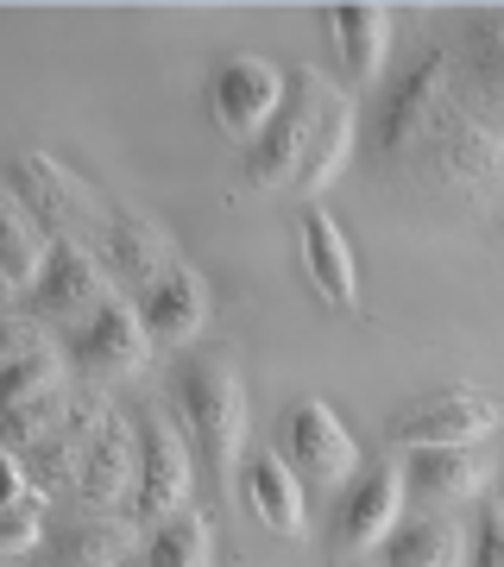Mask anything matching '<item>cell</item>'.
Segmentation results:
<instances>
[{"label": "cell", "instance_id": "14", "mask_svg": "<svg viewBox=\"0 0 504 567\" xmlns=\"http://www.w3.org/2000/svg\"><path fill=\"white\" fill-rule=\"evenodd\" d=\"M140 322H145V334L158 347H183V341H196L202 334V322H208V284L189 271V265H171L164 278H152L140 290Z\"/></svg>", "mask_w": 504, "mask_h": 567}, {"label": "cell", "instance_id": "23", "mask_svg": "<svg viewBox=\"0 0 504 567\" xmlns=\"http://www.w3.org/2000/svg\"><path fill=\"white\" fill-rule=\"evenodd\" d=\"M384 567H461V536L442 517H410L384 536Z\"/></svg>", "mask_w": 504, "mask_h": 567}, {"label": "cell", "instance_id": "31", "mask_svg": "<svg viewBox=\"0 0 504 567\" xmlns=\"http://www.w3.org/2000/svg\"><path fill=\"white\" fill-rule=\"evenodd\" d=\"M25 492H32V480H25V461L0 447V505H13V498H25Z\"/></svg>", "mask_w": 504, "mask_h": 567}, {"label": "cell", "instance_id": "15", "mask_svg": "<svg viewBox=\"0 0 504 567\" xmlns=\"http://www.w3.org/2000/svg\"><path fill=\"white\" fill-rule=\"evenodd\" d=\"M145 353H152V334H145L133 303H107L76 328V360L89 365L95 379H126V372H140Z\"/></svg>", "mask_w": 504, "mask_h": 567}, {"label": "cell", "instance_id": "1", "mask_svg": "<svg viewBox=\"0 0 504 567\" xmlns=\"http://www.w3.org/2000/svg\"><path fill=\"white\" fill-rule=\"evenodd\" d=\"M177 416L189 423V442H196V461L208 473V486L227 498L234 473H240V454H246V385L227 353L189 360L177 372Z\"/></svg>", "mask_w": 504, "mask_h": 567}, {"label": "cell", "instance_id": "32", "mask_svg": "<svg viewBox=\"0 0 504 567\" xmlns=\"http://www.w3.org/2000/svg\"><path fill=\"white\" fill-rule=\"evenodd\" d=\"M498 492H504V480H498ZM498 505H504V498H498Z\"/></svg>", "mask_w": 504, "mask_h": 567}, {"label": "cell", "instance_id": "6", "mask_svg": "<svg viewBox=\"0 0 504 567\" xmlns=\"http://www.w3.org/2000/svg\"><path fill=\"white\" fill-rule=\"evenodd\" d=\"M454 51V102L504 140V7L473 13Z\"/></svg>", "mask_w": 504, "mask_h": 567}, {"label": "cell", "instance_id": "26", "mask_svg": "<svg viewBox=\"0 0 504 567\" xmlns=\"http://www.w3.org/2000/svg\"><path fill=\"white\" fill-rule=\"evenodd\" d=\"M208 555H215L208 524H202V517H171V524L152 529L145 567H208Z\"/></svg>", "mask_w": 504, "mask_h": 567}, {"label": "cell", "instance_id": "12", "mask_svg": "<svg viewBox=\"0 0 504 567\" xmlns=\"http://www.w3.org/2000/svg\"><path fill=\"white\" fill-rule=\"evenodd\" d=\"M133 480H140V429L126 423L121 410H107L95 429V442L76 466V498L82 505H126L133 498Z\"/></svg>", "mask_w": 504, "mask_h": 567}, {"label": "cell", "instance_id": "7", "mask_svg": "<svg viewBox=\"0 0 504 567\" xmlns=\"http://www.w3.org/2000/svg\"><path fill=\"white\" fill-rule=\"evenodd\" d=\"M284 107V70L271 58H227L222 70H215V82H208V114H215V126L222 133H234V140H259L265 126H271V114Z\"/></svg>", "mask_w": 504, "mask_h": 567}, {"label": "cell", "instance_id": "22", "mask_svg": "<svg viewBox=\"0 0 504 567\" xmlns=\"http://www.w3.org/2000/svg\"><path fill=\"white\" fill-rule=\"evenodd\" d=\"M133 529L114 517H76L70 529L51 536V567H126Z\"/></svg>", "mask_w": 504, "mask_h": 567}, {"label": "cell", "instance_id": "17", "mask_svg": "<svg viewBox=\"0 0 504 567\" xmlns=\"http://www.w3.org/2000/svg\"><path fill=\"white\" fill-rule=\"evenodd\" d=\"M302 271L316 278V290H322L335 309H360V271H353V246H347V234L335 221H328L322 208H302Z\"/></svg>", "mask_w": 504, "mask_h": 567}, {"label": "cell", "instance_id": "18", "mask_svg": "<svg viewBox=\"0 0 504 567\" xmlns=\"http://www.w3.org/2000/svg\"><path fill=\"white\" fill-rule=\"evenodd\" d=\"M328 39H335V51H341L347 76L379 82L384 76V44H391V7H379V0L328 7Z\"/></svg>", "mask_w": 504, "mask_h": 567}, {"label": "cell", "instance_id": "9", "mask_svg": "<svg viewBox=\"0 0 504 567\" xmlns=\"http://www.w3.org/2000/svg\"><path fill=\"white\" fill-rule=\"evenodd\" d=\"M189 498V447L177 442L171 423L140 429V480H133V498H126V517L133 524H171Z\"/></svg>", "mask_w": 504, "mask_h": 567}, {"label": "cell", "instance_id": "30", "mask_svg": "<svg viewBox=\"0 0 504 567\" xmlns=\"http://www.w3.org/2000/svg\"><path fill=\"white\" fill-rule=\"evenodd\" d=\"M44 328L39 322H0V365H13L25 360V353H44Z\"/></svg>", "mask_w": 504, "mask_h": 567}, {"label": "cell", "instance_id": "2", "mask_svg": "<svg viewBox=\"0 0 504 567\" xmlns=\"http://www.w3.org/2000/svg\"><path fill=\"white\" fill-rule=\"evenodd\" d=\"M448 102H454V51L429 44V51H416V63H403L398 82H384L379 114H372V152H379V164L403 171V164L416 158V145L435 133V121L448 114Z\"/></svg>", "mask_w": 504, "mask_h": 567}, {"label": "cell", "instance_id": "25", "mask_svg": "<svg viewBox=\"0 0 504 567\" xmlns=\"http://www.w3.org/2000/svg\"><path fill=\"white\" fill-rule=\"evenodd\" d=\"M58 385H63L58 347H44V353H25V360L0 365V410H20V404H39V398H58Z\"/></svg>", "mask_w": 504, "mask_h": 567}, {"label": "cell", "instance_id": "27", "mask_svg": "<svg viewBox=\"0 0 504 567\" xmlns=\"http://www.w3.org/2000/svg\"><path fill=\"white\" fill-rule=\"evenodd\" d=\"M58 398H39V404H20V410H0V447L7 454H32V447L58 429Z\"/></svg>", "mask_w": 504, "mask_h": 567}, {"label": "cell", "instance_id": "13", "mask_svg": "<svg viewBox=\"0 0 504 567\" xmlns=\"http://www.w3.org/2000/svg\"><path fill=\"white\" fill-rule=\"evenodd\" d=\"M107 398H95V391H82V398H70L63 404V416H58V429L44 435L32 454H25V480L39 492H58V486H76V466H82V454H89V442H95V429H101V416H107Z\"/></svg>", "mask_w": 504, "mask_h": 567}, {"label": "cell", "instance_id": "8", "mask_svg": "<svg viewBox=\"0 0 504 567\" xmlns=\"http://www.w3.org/2000/svg\"><path fill=\"white\" fill-rule=\"evenodd\" d=\"M403 517V473L398 466H366L360 480L341 492L335 524H328V548L341 561H360L366 548H384V536Z\"/></svg>", "mask_w": 504, "mask_h": 567}, {"label": "cell", "instance_id": "5", "mask_svg": "<svg viewBox=\"0 0 504 567\" xmlns=\"http://www.w3.org/2000/svg\"><path fill=\"white\" fill-rule=\"evenodd\" d=\"M278 454H284L290 473L302 466V480H309V486H347V480H353V466H360V442H353V429H347L322 398H302V404L284 410Z\"/></svg>", "mask_w": 504, "mask_h": 567}, {"label": "cell", "instance_id": "11", "mask_svg": "<svg viewBox=\"0 0 504 567\" xmlns=\"http://www.w3.org/2000/svg\"><path fill=\"white\" fill-rule=\"evenodd\" d=\"M32 303H39V316H58V322H89L114 297H107V278H101L95 252L76 240H58L39 271V284H32Z\"/></svg>", "mask_w": 504, "mask_h": 567}, {"label": "cell", "instance_id": "24", "mask_svg": "<svg viewBox=\"0 0 504 567\" xmlns=\"http://www.w3.org/2000/svg\"><path fill=\"white\" fill-rule=\"evenodd\" d=\"M347 152H353V95H328V121H322V140H316V152H309V164H302L297 177V196H322L328 183L341 177Z\"/></svg>", "mask_w": 504, "mask_h": 567}, {"label": "cell", "instance_id": "10", "mask_svg": "<svg viewBox=\"0 0 504 567\" xmlns=\"http://www.w3.org/2000/svg\"><path fill=\"white\" fill-rule=\"evenodd\" d=\"M7 189L25 203V215L51 234H70V227H82V221H95V196L82 189L70 171H63L58 158H44V152H20L13 158V171H7Z\"/></svg>", "mask_w": 504, "mask_h": 567}, {"label": "cell", "instance_id": "4", "mask_svg": "<svg viewBox=\"0 0 504 567\" xmlns=\"http://www.w3.org/2000/svg\"><path fill=\"white\" fill-rule=\"evenodd\" d=\"M498 429V404L485 391H423L391 410L384 442L391 447H473Z\"/></svg>", "mask_w": 504, "mask_h": 567}, {"label": "cell", "instance_id": "21", "mask_svg": "<svg viewBox=\"0 0 504 567\" xmlns=\"http://www.w3.org/2000/svg\"><path fill=\"white\" fill-rule=\"evenodd\" d=\"M246 466V505L259 517L265 529H278V536H297L302 529V486L297 473L284 466V454H253Z\"/></svg>", "mask_w": 504, "mask_h": 567}, {"label": "cell", "instance_id": "29", "mask_svg": "<svg viewBox=\"0 0 504 567\" xmlns=\"http://www.w3.org/2000/svg\"><path fill=\"white\" fill-rule=\"evenodd\" d=\"M466 561H473V567H504V505H485V511H480Z\"/></svg>", "mask_w": 504, "mask_h": 567}, {"label": "cell", "instance_id": "28", "mask_svg": "<svg viewBox=\"0 0 504 567\" xmlns=\"http://www.w3.org/2000/svg\"><path fill=\"white\" fill-rule=\"evenodd\" d=\"M44 543V492H25L13 505H0V555H25Z\"/></svg>", "mask_w": 504, "mask_h": 567}, {"label": "cell", "instance_id": "19", "mask_svg": "<svg viewBox=\"0 0 504 567\" xmlns=\"http://www.w3.org/2000/svg\"><path fill=\"white\" fill-rule=\"evenodd\" d=\"M101 246H107V265H114L133 290H145L152 278H164V271L177 265V246L164 240V227H152L145 215H126V208H114V215H107Z\"/></svg>", "mask_w": 504, "mask_h": 567}, {"label": "cell", "instance_id": "3", "mask_svg": "<svg viewBox=\"0 0 504 567\" xmlns=\"http://www.w3.org/2000/svg\"><path fill=\"white\" fill-rule=\"evenodd\" d=\"M328 89L316 70H297V76H284V107L271 114L259 140L246 145V183L253 189H297L302 164L322 140V121H328Z\"/></svg>", "mask_w": 504, "mask_h": 567}, {"label": "cell", "instance_id": "20", "mask_svg": "<svg viewBox=\"0 0 504 567\" xmlns=\"http://www.w3.org/2000/svg\"><path fill=\"white\" fill-rule=\"evenodd\" d=\"M44 259H51L44 227L25 215V203L7 189V177H0V284H7V290H32Z\"/></svg>", "mask_w": 504, "mask_h": 567}, {"label": "cell", "instance_id": "16", "mask_svg": "<svg viewBox=\"0 0 504 567\" xmlns=\"http://www.w3.org/2000/svg\"><path fill=\"white\" fill-rule=\"evenodd\" d=\"M403 486H410V498L416 505H461V498H473L485 480V461L473 454V447H403Z\"/></svg>", "mask_w": 504, "mask_h": 567}]
</instances>
